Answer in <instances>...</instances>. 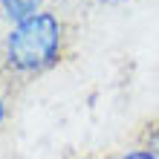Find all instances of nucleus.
I'll list each match as a JSON object with an SVG mask.
<instances>
[{"label":"nucleus","instance_id":"nucleus-7","mask_svg":"<svg viewBox=\"0 0 159 159\" xmlns=\"http://www.w3.org/2000/svg\"><path fill=\"white\" fill-rule=\"evenodd\" d=\"M87 159H90V156H87Z\"/></svg>","mask_w":159,"mask_h":159},{"label":"nucleus","instance_id":"nucleus-1","mask_svg":"<svg viewBox=\"0 0 159 159\" xmlns=\"http://www.w3.org/2000/svg\"><path fill=\"white\" fill-rule=\"evenodd\" d=\"M64 23L52 12H38L35 17L17 23L6 41V64L12 72L38 75L61 58Z\"/></svg>","mask_w":159,"mask_h":159},{"label":"nucleus","instance_id":"nucleus-5","mask_svg":"<svg viewBox=\"0 0 159 159\" xmlns=\"http://www.w3.org/2000/svg\"><path fill=\"white\" fill-rule=\"evenodd\" d=\"M3 116H6V107H3V98H0V121H3Z\"/></svg>","mask_w":159,"mask_h":159},{"label":"nucleus","instance_id":"nucleus-6","mask_svg":"<svg viewBox=\"0 0 159 159\" xmlns=\"http://www.w3.org/2000/svg\"><path fill=\"white\" fill-rule=\"evenodd\" d=\"M104 3H116V0H104Z\"/></svg>","mask_w":159,"mask_h":159},{"label":"nucleus","instance_id":"nucleus-4","mask_svg":"<svg viewBox=\"0 0 159 159\" xmlns=\"http://www.w3.org/2000/svg\"><path fill=\"white\" fill-rule=\"evenodd\" d=\"M119 159H153L148 151H130V153H125V156H119Z\"/></svg>","mask_w":159,"mask_h":159},{"label":"nucleus","instance_id":"nucleus-3","mask_svg":"<svg viewBox=\"0 0 159 159\" xmlns=\"http://www.w3.org/2000/svg\"><path fill=\"white\" fill-rule=\"evenodd\" d=\"M142 151H148L153 159H159V121H151L142 130Z\"/></svg>","mask_w":159,"mask_h":159},{"label":"nucleus","instance_id":"nucleus-2","mask_svg":"<svg viewBox=\"0 0 159 159\" xmlns=\"http://www.w3.org/2000/svg\"><path fill=\"white\" fill-rule=\"evenodd\" d=\"M41 3L43 0H0L6 17L15 20V23H23V20H29V17H35L38 9H41Z\"/></svg>","mask_w":159,"mask_h":159}]
</instances>
